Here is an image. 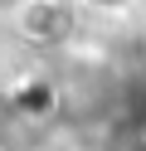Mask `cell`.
I'll return each instance as SVG.
<instances>
[{"mask_svg": "<svg viewBox=\"0 0 146 151\" xmlns=\"http://www.w3.org/2000/svg\"><path fill=\"white\" fill-rule=\"evenodd\" d=\"M78 5L73 0H15L10 5V29L29 49H63L73 39Z\"/></svg>", "mask_w": 146, "mask_h": 151, "instance_id": "1", "label": "cell"}, {"mask_svg": "<svg viewBox=\"0 0 146 151\" xmlns=\"http://www.w3.org/2000/svg\"><path fill=\"white\" fill-rule=\"evenodd\" d=\"M78 10H93V15H127L136 0H73Z\"/></svg>", "mask_w": 146, "mask_h": 151, "instance_id": "2", "label": "cell"}]
</instances>
